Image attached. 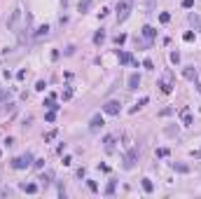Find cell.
Listing matches in <instances>:
<instances>
[{"label": "cell", "mask_w": 201, "mask_h": 199, "mask_svg": "<svg viewBox=\"0 0 201 199\" xmlns=\"http://www.w3.org/2000/svg\"><path fill=\"white\" fill-rule=\"evenodd\" d=\"M122 42H126V35H124V33H119V35H115V45H122Z\"/></svg>", "instance_id": "obj_25"}, {"label": "cell", "mask_w": 201, "mask_h": 199, "mask_svg": "<svg viewBox=\"0 0 201 199\" xmlns=\"http://www.w3.org/2000/svg\"><path fill=\"white\" fill-rule=\"evenodd\" d=\"M157 157H169V148H159V150H157Z\"/></svg>", "instance_id": "obj_26"}, {"label": "cell", "mask_w": 201, "mask_h": 199, "mask_svg": "<svg viewBox=\"0 0 201 199\" xmlns=\"http://www.w3.org/2000/svg\"><path fill=\"white\" fill-rule=\"evenodd\" d=\"M143 5H145V10H148V12H152V7H154V0H143Z\"/></svg>", "instance_id": "obj_27"}, {"label": "cell", "mask_w": 201, "mask_h": 199, "mask_svg": "<svg viewBox=\"0 0 201 199\" xmlns=\"http://www.w3.org/2000/svg\"><path fill=\"white\" fill-rule=\"evenodd\" d=\"M194 157H201V150H196V152H194Z\"/></svg>", "instance_id": "obj_40"}, {"label": "cell", "mask_w": 201, "mask_h": 199, "mask_svg": "<svg viewBox=\"0 0 201 199\" xmlns=\"http://www.w3.org/2000/svg\"><path fill=\"white\" fill-rule=\"evenodd\" d=\"M182 75H185V80H194V82H196V77H199V73H196L194 66H187V68L182 70Z\"/></svg>", "instance_id": "obj_9"}, {"label": "cell", "mask_w": 201, "mask_h": 199, "mask_svg": "<svg viewBox=\"0 0 201 199\" xmlns=\"http://www.w3.org/2000/svg\"><path fill=\"white\" fill-rule=\"evenodd\" d=\"M19 16H21V10H14V12H12V16L7 19V28H12V31H14L16 24H19Z\"/></svg>", "instance_id": "obj_7"}, {"label": "cell", "mask_w": 201, "mask_h": 199, "mask_svg": "<svg viewBox=\"0 0 201 199\" xmlns=\"http://www.w3.org/2000/svg\"><path fill=\"white\" fill-rule=\"evenodd\" d=\"M131 7H133L131 0H119V2H117V21H124V19H126L129 12H131Z\"/></svg>", "instance_id": "obj_2"}, {"label": "cell", "mask_w": 201, "mask_h": 199, "mask_svg": "<svg viewBox=\"0 0 201 199\" xmlns=\"http://www.w3.org/2000/svg\"><path fill=\"white\" fill-rule=\"evenodd\" d=\"M159 21H161V24H169V21H171V14H169V12H161V14H159Z\"/></svg>", "instance_id": "obj_23"}, {"label": "cell", "mask_w": 201, "mask_h": 199, "mask_svg": "<svg viewBox=\"0 0 201 199\" xmlns=\"http://www.w3.org/2000/svg\"><path fill=\"white\" fill-rule=\"evenodd\" d=\"M115 141H117L115 136H105V138H103V145H105V150H108V152L115 150Z\"/></svg>", "instance_id": "obj_14"}, {"label": "cell", "mask_w": 201, "mask_h": 199, "mask_svg": "<svg viewBox=\"0 0 201 199\" xmlns=\"http://www.w3.org/2000/svg\"><path fill=\"white\" fill-rule=\"evenodd\" d=\"M16 80H26V70H19V73H16Z\"/></svg>", "instance_id": "obj_39"}, {"label": "cell", "mask_w": 201, "mask_h": 199, "mask_svg": "<svg viewBox=\"0 0 201 199\" xmlns=\"http://www.w3.org/2000/svg\"><path fill=\"white\" fill-rule=\"evenodd\" d=\"M40 180H42L45 185H49V183H52V176H49V173H45V176H42V178H40Z\"/></svg>", "instance_id": "obj_35"}, {"label": "cell", "mask_w": 201, "mask_h": 199, "mask_svg": "<svg viewBox=\"0 0 201 199\" xmlns=\"http://www.w3.org/2000/svg\"><path fill=\"white\" fill-rule=\"evenodd\" d=\"M47 35H49V26H47V24L35 31V40H42V38H47Z\"/></svg>", "instance_id": "obj_13"}, {"label": "cell", "mask_w": 201, "mask_h": 199, "mask_svg": "<svg viewBox=\"0 0 201 199\" xmlns=\"http://www.w3.org/2000/svg\"><path fill=\"white\" fill-rule=\"evenodd\" d=\"M89 7H91V0H79L77 2V10L84 14V12H89Z\"/></svg>", "instance_id": "obj_18"}, {"label": "cell", "mask_w": 201, "mask_h": 199, "mask_svg": "<svg viewBox=\"0 0 201 199\" xmlns=\"http://www.w3.org/2000/svg\"><path fill=\"white\" fill-rule=\"evenodd\" d=\"M54 138H56V131H49L47 136H45V141H54Z\"/></svg>", "instance_id": "obj_37"}, {"label": "cell", "mask_w": 201, "mask_h": 199, "mask_svg": "<svg viewBox=\"0 0 201 199\" xmlns=\"http://www.w3.org/2000/svg\"><path fill=\"white\" fill-rule=\"evenodd\" d=\"M117 54H119V63H124V66H129V63H136V61H133V56H131L129 52H117Z\"/></svg>", "instance_id": "obj_12"}, {"label": "cell", "mask_w": 201, "mask_h": 199, "mask_svg": "<svg viewBox=\"0 0 201 199\" xmlns=\"http://www.w3.org/2000/svg\"><path fill=\"white\" fill-rule=\"evenodd\" d=\"M182 7H185V10H192V7H194V0H182Z\"/></svg>", "instance_id": "obj_30"}, {"label": "cell", "mask_w": 201, "mask_h": 199, "mask_svg": "<svg viewBox=\"0 0 201 199\" xmlns=\"http://www.w3.org/2000/svg\"><path fill=\"white\" fill-rule=\"evenodd\" d=\"M180 61V52H171V63H178Z\"/></svg>", "instance_id": "obj_29"}, {"label": "cell", "mask_w": 201, "mask_h": 199, "mask_svg": "<svg viewBox=\"0 0 201 199\" xmlns=\"http://www.w3.org/2000/svg\"><path fill=\"white\" fill-rule=\"evenodd\" d=\"M180 117H182V124H185V126L192 124V113H190V108H182V110H180Z\"/></svg>", "instance_id": "obj_10"}, {"label": "cell", "mask_w": 201, "mask_h": 199, "mask_svg": "<svg viewBox=\"0 0 201 199\" xmlns=\"http://www.w3.org/2000/svg\"><path fill=\"white\" fill-rule=\"evenodd\" d=\"M21 190H24V192H28V194H35L37 192V185L35 183H21Z\"/></svg>", "instance_id": "obj_17"}, {"label": "cell", "mask_w": 201, "mask_h": 199, "mask_svg": "<svg viewBox=\"0 0 201 199\" xmlns=\"http://www.w3.org/2000/svg\"><path fill=\"white\" fill-rule=\"evenodd\" d=\"M70 96H73V91H70V89H66V91H63V94H61V99H63V101H68V99H70Z\"/></svg>", "instance_id": "obj_36"}, {"label": "cell", "mask_w": 201, "mask_h": 199, "mask_svg": "<svg viewBox=\"0 0 201 199\" xmlns=\"http://www.w3.org/2000/svg\"><path fill=\"white\" fill-rule=\"evenodd\" d=\"M115 188H117V180H110V183H108V188H105V194H108V197H112V194H115Z\"/></svg>", "instance_id": "obj_20"}, {"label": "cell", "mask_w": 201, "mask_h": 199, "mask_svg": "<svg viewBox=\"0 0 201 199\" xmlns=\"http://www.w3.org/2000/svg\"><path fill=\"white\" fill-rule=\"evenodd\" d=\"M143 35L148 38L150 42H152V40H154V35H157V31H154L152 26H143Z\"/></svg>", "instance_id": "obj_16"}, {"label": "cell", "mask_w": 201, "mask_h": 199, "mask_svg": "<svg viewBox=\"0 0 201 199\" xmlns=\"http://www.w3.org/2000/svg\"><path fill=\"white\" fill-rule=\"evenodd\" d=\"M12 99V91L10 89H0V101H10Z\"/></svg>", "instance_id": "obj_22"}, {"label": "cell", "mask_w": 201, "mask_h": 199, "mask_svg": "<svg viewBox=\"0 0 201 199\" xmlns=\"http://www.w3.org/2000/svg\"><path fill=\"white\" fill-rule=\"evenodd\" d=\"M169 115H173V108H164L161 110V117H169Z\"/></svg>", "instance_id": "obj_33"}, {"label": "cell", "mask_w": 201, "mask_h": 199, "mask_svg": "<svg viewBox=\"0 0 201 199\" xmlns=\"http://www.w3.org/2000/svg\"><path fill=\"white\" fill-rule=\"evenodd\" d=\"M33 166H35V169H42V166H45V159H35V162H33Z\"/></svg>", "instance_id": "obj_34"}, {"label": "cell", "mask_w": 201, "mask_h": 199, "mask_svg": "<svg viewBox=\"0 0 201 199\" xmlns=\"http://www.w3.org/2000/svg\"><path fill=\"white\" fill-rule=\"evenodd\" d=\"M0 155H2V150H0Z\"/></svg>", "instance_id": "obj_41"}, {"label": "cell", "mask_w": 201, "mask_h": 199, "mask_svg": "<svg viewBox=\"0 0 201 199\" xmlns=\"http://www.w3.org/2000/svg\"><path fill=\"white\" fill-rule=\"evenodd\" d=\"M171 169L178 173H190V166L187 164H180V162H171Z\"/></svg>", "instance_id": "obj_11"}, {"label": "cell", "mask_w": 201, "mask_h": 199, "mask_svg": "<svg viewBox=\"0 0 201 199\" xmlns=\"http://www.w3.org/2000/svg\"><path fill=\"white\" fill-rule=\"evenodd\" d=\"M45 120H47V122H54V120H56V110H49L47 115H45Z\"/></svg>", "instance_id": "obj_24"}, {"label": "cell", "mask_w": 201, "mask_h": 199, "mask_svg": "<svg viewBox=\"0 0 201 199\" xmlns=\"http://www.w3.org/2000/svg\"><path fill=\"white\" fill-rule=\"evenodd\" d=\"M45 87H47V84H45V80H40V82L35 84V89H37V91H45Z\"/></svg>", "instance_id": "obj_32"}, {"label": "cell", "mask_w": 201, "mask_h": 199, "mask_svg": "<svg viewBox=\"0 0 201 199\" xmlns=\"http://www.w3.org/2000/svg\"><path fill=\"white\" fill-rule=\"evenodd\" d=\"M103 124H105V120H103L101 115H94V117H91V122H89V129L91 131H98V129H103Z\"/></svg>", "instance_id": "obj_6"}, {"label": "cell", "mask_w": 201, "mask_h": 199, "mask_svg": "<svg viewBox=\"0 0 201 199\" xmlns=\"http://www.w3.org/2000/svg\"><path fill=\"white\" fill-rule=\"evenodd\" d=\"M143 68H148V70H152V68H154V63H152V61H150V59H145V61H143Z\"/></svg>", "instance_id": "obj_31"}, {"label": "cell", "mask_w": 201, "mask_h": 199, "mask_svg": "<svg viewBox=\"0 0 201 199\" xmlns=\"http://www.w3.org/2000/svg\"><path fill=\"white\" fill-rule=\"evenodd\" d=\"M143 190H145V192H152V190H154V183H152L150 178H143Z\"/></svg>", "instance_id": "obj_21"}, {"label": "cell", "mask_w": 201, "mask_h": 199, "mask_svg": "<svg viewBox=\"0 0 201 199\" xmlns=\"http://www.w3.org/2000/svg\"><path fill=\"white\" fill-rule=\"evenodd\" d=\"M182 40H185V42H192V40H194V33H192V31H187L185 35H182Z\"/></svg>", "instance_id": "obj_28"}, {"label": "cell", "mask_w": 201, "mask_h": 199, "mask_svg": "<svg viewBox=\"0 0 201 199\" xmlns=\"http://www.w3.org/2000/svg\"><path fill=\"white\" fill-rule=\"evenodd\" d=\"M138 162V148H131V150L124 155V169H133Z\"/></svg>", "instance_id": "obj_4"}, {"label": "cell", "mask_w": 201, "mask_h": 199, "mask_svg": "<svg viewBox=\"0 0 201 199\" xmlns=\"http://www.w3.org/2000/svg\"><path fill=\"white\" fill-rule=\"evenodd\" d=\"M126 84H129V89H138V87H140V75L131 73V75H129V80H126Z\"/></svg>", "instance_id": "obj_8"}, {"label": "cell", "mask_w": 201, "mask_h": 199, "mask_svg": "<svg viewBox=\"0 0 201 199\" xmlns=\"http://www.w3.org/2000/svg\"><path fill=\"white\" fill-rule=\"evenodd\" d=\"M103 40H105V31H96V35H94V45H101Z\"/></svg>", "instance_id": "obj_19"}, {"label": "cell", "mask_w": 201, "mask_h": 199, "mask_svg": "<svg viewBox=\"0 0 201 199\" xmlns=\"http://www.w3.org/2000/svg\"><path fill=\"white\" fill-rule=\"evenodd\" d=\"M103 113H105V115H119V113H122V103H119V101H108V103L103 105Z\"/></svg>", "instance_id": "obj_5"}, {"label": "cell", "mask_w": 201, "mask_h": 199, "mask_svg": "<svg viewBox=\"0 0 201 199\" xmlns=\"http://www.w3.org/2000/svg\"><path fill=\"white\" fill-rule=\"evenodd\" d=\"M190 24L201 33V16H199V14H194V12H192V14H190Z\"/></svg>", "instance_id": "obj_15"}, {"label": "cell", "mask_w": 201, "mask_h": 199, "mask_svg": "<svg viewBox=\"0 0 201 199\" xmlns=\"http://www.w3.org/2000/svg\"><path fill=\"white\" fill-rule=\"evenodd\" d=\"M89 190H91V192H96V190H98V185H96V180H89Z\"/></svg>", "instance_id": "obj_38"}, {"label": "cell", "mask_w": 201, "mask_h": 199, "mask_svg": "<svg viewBox=\"0 0 201 199\" xmlns=\"http://www.w3.org/2000/svg\"><path fill=\"white\" fill-rule=\"evenodd\" d=\"M159 87H161V91H164V94H171V91H173V87H175V75H173V70H164V75L159 77Z\"/></svg>", "instance_id": "obj_1"}, {"label": "cell", "mask_w": 201, "mask_h": 199, "mask_svg": "<svg viewBox=\"0 0 201 199\" xmlns=\"http://www.w3.org/2000/svg\"><path fill=\"white\" fill-rule=\"evenodd\" d=\"M31 164H33V155H31V152H26V155H21V157L12 159V166H14V169H26V166H31Z\"/></svg>", "instance_id": "obj_3"}]
</instances>
